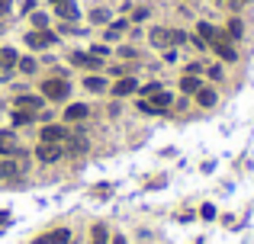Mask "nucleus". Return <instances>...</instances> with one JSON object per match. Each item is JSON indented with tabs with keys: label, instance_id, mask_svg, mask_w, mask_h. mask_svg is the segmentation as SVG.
Instances as JSON below:
<instances>
[{
	"label": "nucleus",
	"instance_id": "obj_1",
	"mask_svg": "<svg viewBox=\"0 0 254 244\" xmlns=\"http://www.w3.org/2000/svg\"><path fill=\"white\" fill-rule=\"evenodd\" d=\"M71 90V84L64 81V77H48L45 84H42V97L45 100H64Z\"/></svg>",
	"mask_w": 254,
	"mask_h": 244
},
{
	"label": "nucleus",
	"instance_id": "obj_2",
	"mask_svg": "<svg viewBox=\"0 0 254 244\" xmlns=\"http://www.w3.org/2000/svg\"><path fill=\"white\" fill-rule=\"evenodd\" d=\"M62 154H64V148L58 145V142H39V148H36V158L42 161V164H55Z\"/></svg>",
	"mask_w": 254,
	"mask_h": 244
},
{
	"label": "nucleus",
	"instance_id": "obj_3",
	"mask_svg": "<svg viewBox=\"0 0 254 244\" xmlns=\"http://www.w3.org/2000/svg\"><path fill=\"white\" fill-rule=\"evenodd\" d=\"M71 138V132H68V125H55V122H45V129H42V138L39 142H68Z\"/></svg>",
	"mask_w": 254,
	"mask_h": 244
},
{
	"label": "nucleus",
	"instance_id": "obj_4",
	"mask_svg": "<svg viewBox=\"0 0 254 244\" xmlns=\"http://www.w3.org/2000/svg\"><path fill=\"white\" fill-rule=\"evenodd\" d=\"M52 42H58V39H55V32H48V29H36V32L26 36V45L29 48H48Z\"/></svg>",
	"mask_w": 254,
	"mask_h": 244
},
{
	"label": "nucleus",
	"instance_id": "obj_5",
	"mask_svg": "<svg viewBox=\"0 0 254 244\" xmlns=\"http://www.w3.org/2000/svg\"><path fill=\"white\" fill-rule=\"evenodd\" d=\"M16 151H20L16 135H13V132H7V129H0V154H3V158H13Z\"/></svg>",
	"mask_w": 254,
	"mask_h": 244
},
{
	"label": "nucleus",
	"instance_id": "obj_6",
	"mask_svg": "<svg viewBox=\"0 0 254 244\" xmlns=\"http://www.w3.org/2000/svg\"><path fill=\"white\" fill-rule=\"evenodd\" d=\"M45 106V97H32V93H20L16 97V109H29V113H39Z\"/></svg>",
	"mask_w": 254,
	"mask_h": 244
},
{
	"label": "nucleus",
	"instance_id": "obj_7",
	"mask_svg": "<svg viewBox=\"0 0 254 244\" xmlns=\"http://www.w3.org/2000/svg\"><path fill=\"white\" fill-rule=\"evenodd\" d=\"M71 61L81 64V68H103V61L97 55H87V52H71Z\"/></svg>",
	"mask_w": 254,
	"mask_h": 244
},
{
	"label": "nucleus",
	"instance_id": "obj_8",
	"mask_svg": "<svg viewBox=\"0 0 254 244\" xmlns=\"http://www.w3.org/2000/svg\"><path fill=\"white\" fill-rule=\"evenodd\" d=\"M87 116H90V109H87L84 103H71V106L64 109V119L68 122H84Z\"/></svg>",
	"mask_w": 254,
	"mask_h": 244
},
{
	"label": "nucleus",
	"instance_id": "obj_9",
	"mask_svg": "<svg viewBox=\"0 0 254 244\" xmlns=\"http://www.w3.org/2000/svg\"><path fill=\"white\" fill-rule=\"evenodd\" d=\"M135 90H139V87H135L132 77H119L113 84V97H129V93H135Z\"/></svg>",
	"mask_w": 254,
	"mask_h": 244
},
{
	"label": "nucleus",
	"instance_id": "obj_10",
	"mask_svg": "<svg viewBox=\"0 0 254 244\" xmlns=\"http://www.w3.org/2000/svg\"><path fill=\"white\" fill-rule=\"evenodd\" d=\"M193 97H196V103H200V106H216V90H212V87H200V90H196V93H193Z\"/></svg>",
	"mask_w": 254,
	"mask_h": 244
},
{
	"label": "nucleus",
	"instance_id": "obj_11",
	"mask_svg": "<svg viewBox=\"0 0 254 244\" xmlns=\"http://www.w3.org/2000/svg\"><path fill=\"white\" fill-rule=\"evenodd\" d=\"M148 103H151V106L158 109V113H164V109H168L170 103H174V97H170V93H161V90H158L154 97H148Z\"/></svg>",
	"mask_w": 254,
	"mask_h": 244
},
{
	"label": "nucleus",
	"instance_id": "obj_12",
	"mask_svg": "<svg viewBox=\"0 0 254 244\" xmlns=\"http://www.w3.org/2000/svg\"><path fill=\"white\" fill-rule=\"evenodd\" d=\"M84 151H87V138H81V135L68 138V145H64V154H84Z\"/></svg>",
	"mask_w": 254,
	"mask_h": 244
},
{
	"label": "nucleus",
	"instance_id": "obj_13",
	"mask_svg": "<svg viewBox=\"0 0 254 244\" xmlns=\"http://www.w3.org/2000/svg\"><path fill=\"white\" fill-rule=\"evenodd\" d=\"M212 48H216L219 58H225V61H235V58H238V52H235L229 42H219V39H216V42H212Z\"/></svg>",
	"mask_w": 254,
	"mask_h": 244
},
{
	"label": "nucleus",
	"instance_id": "obj_14",
	"mask_svg": "<svg viewBox=\"0 0 254 244\" xmlns=\"http://www.w3.org/2000/svg\"><path fill=\"white\" fill-rule=\"evenodd\" d=\"M151 45L168 48L170 45V29H151Z\"/></svg>",
	"mask_w": 254,
	"mask_h": 244
},
{
	"label": "nucleus",
	"instance_id": "obj_15",
	"mask_svg": "<svg viewBox=\"0 0 254 244\" xmlns=\"http://www.w3.org/2000/svg\"><path fill=\"white\" fill-rule=\"evenodd\" d=\"M58 16L62 20H77V7H74V0H64V3H58Z\"/></svg>",
	"mask_w": 254,
	"mask_h": 244
},
{
	"label": "nucleus",
	"instance_id": "obj_16",
	"mask_svg": "<svg viewBox=\"0 0 254 244\" xmlns=\"http://www.w3.org/2000/svg\"><path fill=\"white\" fill-rule=\"evenodd\" d=\"M16 61H20V55L13 48H0V68H16Z\"/></svg>",
	"mask_w": 254,
	"mask_h": 244
},
{
	"label": "nucleus",
	"instance_id": "obj_17",
	"mask_svg": "<svg viewBox=\"0 0 254 244\" xmlns=\"http://www.w3.org/2000/svg\"><path fill=\"white\" fill-rule=\"evenodd\" d=\"M48 244H71V231L68 228H55L52 235H45Z\"/></svg>",
	"mask_w": 254,
	"mask_h": 244
},
{
	"label": "nucleus",
	"instance_id": "obj_18",
	"mask_svg": "<svg viewBox=\"0 0 254 244\" xmlns=\"http://www.w3.org/2000/svg\"><path fill=\"white\" fill-rule=\"evenodd\" d=\"M10 119H13V125H29V122L36 119V113H29V109H13Z\"/></svg>",
	"mask_w": 254,
	"mask_h": 244
},
{
	"label": "nucleus",
	"instance_id": "obj_19",
	"mask_svg": "<svg viewBox=\"0 0 254 244\" xmlns=\"http://www.w3.org/2000/svg\"><path fill=\"white\" fill-rule=\"evenodd\" d=\"M200 77H193V74H187L184 77V81H180V90H184V93H196V90H200Z\"/></svg>",
	"mask_w": 254,
	"mask_h": 244
},
{
	"label": "nucleus",
	"instance_id": "obj_20",
	"mask_svg": "<svg viewBox=\"0 0 254 244\" xmlns=\"http://www.w3.org/2000/svg\"><path fill=\"white\" fill-rule=\"evenodd\" d=\"M106 241H109L106 225H93V231H90V244H106Z\"/></svg>",
	"mask_w": 254,
	"mask_h": 244
},
{
	"label": "nucleus",
	"instance_id": "obj_21",
	"mask_svg": "<svg viewBox=\"0 0 254 244\" xmlns=\"http://www.w3.org/2000/svg\"><path fill=\"white\" fill-rule=\"evenodd\" d=\"M16 174H20V170H16L13 161H0V180H13Z\"/></svg>",
	"mask_w": 254,
	"mask_h": 244
},
{
	"label": "nucleus",
	"instance_id": "obj_22",
	"mask_svg": "<svg viewBox=\"0 0 254 244\" xmlns=\"http://www.w3.org/2000/svg\"><path fill=\"white\" fill-rule=\"evenodd\" d=\"M84 87H87L90 93H100V90H106V81H103V77H87Z\"/></svg>",
	"mask_w": 254,
	"mask_h": 244
},
{
	"label": "nucleus",
	"instance_id": "obj_23",
	"mask_svg": "<svg viewBox=\"0 0 254 244\" xmlns=\"http://www.w3.org/2000/svg\"><path fill=\"white\" fill-rule=\"evenodd\" d=\"M196 36H203V39H209V42H216V39H219V32H216V29H212V26H209V23H200V29H196Z\"/></svg>",
	"mask_w": 254,
	"mask_h": 244
},
{
	"label": "nucleus",
	"instance_id": "obj_24",
	"mask_svg": "<svg viewBox=\"0 0 254 244\" xmlns=\"http://www.w3.org/2000/svg\"><path fill=\"white\" fill-rule=\"evenodd\" d=\"M119 32H126V20H119V23L109 26V29H106V39L113 42V39H119Z\"/></svg>",
	"mask_w": 254,
	"mask_h": 244
},
{
	"label": "nucleus",
	"instance_id": "obj_25",
	"mask_svg": "<svg viewBox=\"0 0 254 244\" xmlns=\"http://www.w3.org/2000/svg\"><path fill=\"white\" fill-rule=\"evenodd\" d=\"M16 64H20V71H23V74H32V71H36V58H20Z\"/></svg>",
	"mask_w": 254,
	"mask_h": 244
},
{
	"label": "nucleus",
	"instance_id": "obj_26",
	"mask_svg": "<svg viewBox=\"0 0 254 244\" xmlns=\"http://www.w3.org/2000/svg\"><path fill=\"white\" fill-rule=\"evenodd\" d=\"M187 42V32H180V29H170V45L177 48V45H184Z\"/></svg>",
	"mask_w": 254,
	"mask_h": 244
},
{
	"label": "nucleus",
	"instance_id": "obj_27",
	"mask_svg": "<svg viewBox=\"0 0 254 244\" xmlns=\"http://www.w3.org/2000/svg\"><path fill=\"white\" fill-rule=\"evenodd\" d=\"M90 20H93V23H109V10H93V13H90Z\"/></svg>",
	"mask_w": 254,
	"mask_h": 244
},
{
	"label": "nucleus",
	"instance_id": "obj_28",
	"mask_svg": "<svg viewBox=\"0 0 254 244\" xmlns=\"http://www.w3.org/2000/svg\"><path fill=\"white\" fill-rule=\"evenodd\" d=\"M32 26H36V29H48V16L45 13H32Z\"/></svg>",
	"mask_w": 254,
	"mask_h": 244
},
{
	"label": "nucleus",
	"instance_id": "obj_29",
	"mask_svg": "<svg viewBox=\"0 0 254 244\" xmlns=\"http://www.w3.org/2000/svg\"><path fill=\"white\" fill-rule=\"evenodd\" d=\"M139 90H142V97H154V93H158V90H161V84H145V87H139Z\"/></svg>",
	"mask_w": 254,
	"mask_h": 244
},
{
	"label": "nucleus",
	"instance_id": "obj_30",
	"mask_svg": "<svg viewBox=\"0 0 254 244\" xmlns=\"http://www.w3.org/2000/svg\"><path fill=\"white\" fill-rule=\"evenodd\" d=\"M229 36L232 39H241V23H238V20H232V23H229Z\"/></svg>",
	"mask_w": 254,
	"mask_h": 244
},
{
	"label": "nucleus",
	"instance_id": "obj_31",
	"mask_svg": "<svg viewBox=\"0 0 254 244\" xmlns=\"http://www.w3.org/2000/svg\"><path fill=\"white\" fill-rule=\"evenodd\" d=\"M206 74L212 77V81H222V68H219V64H212V68H206Z\"/></svg>",
	"mask_w": 254,
	"mask_h": 244
},
{
	"label": "nucleus",
	"instance_id": "obj_32",
	"mask_svg": "<svg viewBox=\"0 0 254 244\" xmlns=\"http://www.w3.org/2000/svg\"><path fill=\"white\" fill-rule=\"evenodd\" d=\"M187 74H193V77H196V74H203V64H200V61H193V64H187Z\"/></svg>",
	"mask_w": 254,
	"mask_h": 244
},
{
	"label": "nucleus",
	"instance_id": "obj_33",
	"mask_svg": "<svg viewBox=\"0 0 254 244\" xmlns=\"http://www.w3.org/2000/svg\"><path fill=\"white\" fill-rule=\"evenodd\" d=\"M13 77V68H0V81H10Z\"/></svg>",
	"mask_w": 254,
	"mask_h": 244
},
{
	"label": "nucleus",
	"instance_id": "obj_34",
	"mask_svg": "<svg viewBox=\"0 0 254 244\" xmlns=\"http://www.w3.org/2000/svg\"><path fill=\"white\" fill-rule=\"evenodd\" d=\"M7 10H10V0H0V16L7 13Z\"/></svg>",
	"mask_w": 254,
	"mask_h": 244
},
{
	"label": "nucleus",
	"instance_id": "obj_35",
	"mask_svg": "<svg viewBox=\"0 0 254 244\" xmlns=\"http://www.w3.org/2000/svg\"><path fill=\"white\" fill-rule=\"evenodd\" d=\"M32 3H36V0H26V3H23V10H32Z\"/></svg>",
	"mask_w": 254,
	"mask_h": 244
},
{
	"label": "nucleus",
	"instance_id": "obj_36",
	"mask_svg": "<svg viewBox=\"0 0 254 244\" xmlns=\"http://www.w3.org/2000/svg\"><path fill=\"white\" fill-rule=\"evenodd\" d=\"M32 244H48V238H36V241H32Z\"/></svg>",
	"mask_w": 254,
	"mask_h": 244
},
{
	"label": "nucleus",
	"instance_id": "obj_37",
	"mask_svg": "<svg viewBox=\"0 0 254 244\" xmlns=\"http://www.w3.org/2000/svg\"><path fill=\"white\" fill-rule=\"evenodd\" d=\"M48 3H55V7H58V3H64V0H48Z\"/></svg>",
	"mask_w": 254,
	"mask_h": 244
}]
</instances>
